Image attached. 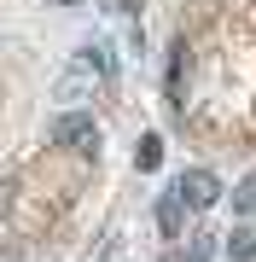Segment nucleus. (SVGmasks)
I'll list each match as a JSON object with an SVG mask.
<instances>
[{
	"mask_svg": "<svg viewBox=\"0 0 256 262\" xmlns=\"http://www.w3.org/2000/svg\"><path fill=\"white\" fill-rule=\"evenodd\" d=\"M180 70H187V47H175V58H169V105H175V111L187 105V99H180Z\"/></svg>",
	"mask_w": 256,
	"mask_h": 262,
	"instance_id": "obj_8",
	"label": "nucleus"
},
{
	"mask_svg": "<svg viewBox=\"0 0 256 262\" xmlns=\"http://www.w3.org/2000/svg\"><path fill=\"white\" fill-rule=\"evenodd\" d=\"M53 6H82V0H53Z\"/></svg>",
	"mask_w": 256,
	"mask_h": 262,
	"instance_id": "obj_12",
	"label": "nucleus"
},
{
	"mask_svg": "<svg viewBox=\"0 0 256 262\" xmlns=\"http://www.w3.org/2000/svg\"><path fill=\"white\" fill-rule=\"evenodd\" d=\"M187 262H210V239H192V251H187Z\"/></svg>",
	"mask_w": 256,
	"mask_h": 262,
	"instance_id": "obj_10",
	"label": "nucleus"
},
{
	"mask_svg": "<svg viewBox=\"0 0 256 262\" xmlns=\"http://www.w3.org/2000/svg\"><path fill=\"white\" fill-rule=\"evenodd\" d=\"M105 262H117V256H105Z\"/></svg>",
	"mask_w": 256,
	"mask_h": 262,
	"instance_id": "obj_14",
	"label": "nucleus"
},
{
	"mask_svg": "<svg viewBox=\"0 0 256 262\" xmlns=\"http://www.w3.org/2000/svg\"><path fill=\"white\" fill-rule=\"evenodd\" d=\"M157 163H163V140H157V134H140V146H134V169L152 175Z\"/></svg>",
	"mask_w": 256,
	"mask_h": 262,
	"instance_id": "obj_6",
	"label": "nucleus"
},
{
	"mask_svg": "<svg viewBox=\"0 0 256 262\" xmlns=\"http://www.w3.org/2000/svg\"><path fill=\"white\" fill-rule=\"evenodd\" d=\"M233 210H239V215H256V175H245V181H239V192H233Z\"/></svg>",
	"mask_w": 256,
	"mask_h": 262,
	"instance_id": "obj_9",
	"label": "nucleus"
},
{
	"mask_svg": "<svg viewBox=\"0 0 256 262\" xmlns=\"http://www.w3.org/2000/svg\"><path fill=\"white\" fill-rule=\"evenodd\" d=\"M175 192L187 198V210H210V204H216V198H221V181L210 175V169H180Z\"/></svg>",
	"mask_w": 256,
	"mask_h": 262,
	"instance_id": "obj_2",
	"label": "nucleus"
},
{
	"mask_svg": "<svg viewBox=\"0 0 256 262\" xmlns=\"http://www.w3.org/2000/svg\"><path fill=\"white\" fill-rule=\"evenodd\" d=\"M53 140H58V146H70L76 158H99V122H94V117H82V111H70V117H58V122H53Z\"/></svg>",
	"mask_w": 256,
	"mask_h": 262,
	"instance_id": "obj_1",
	"label": "nucleus"
},
{
	"mask_svg": "<svg viewBox=\"0 0 256 262\" xmlns=\"http://www.w3.org/2000/svg\"><path fill=\"white\" fill-rule=\"evenodd\" d=\"M192 6H204V0H192Z\"/></svg>",
	"mask_w": 256,
	"mask_h": 262,
	"instance_id": "obj_13",
	"label": "nucleus"
},
{
	"mask_svg": "<svg viewBox=\"0 0 256 262\" xmlns=\"http://www.w3.org/2000/svg\"><path fill=\"white\" fill-rule=\"evenodd\" d=\"M76 58H82V64L99 76L105 88L117 82V53H111V41H82V53H76Z\"/></svg>",
	"mask_w": 256,
	"mask_h": 262,
	"instance_id": "obj_5",
	"label": "nucleus"
},
{
	"mask_svg": "<svg viewBox=\"0 0 256 262\" xmlns=\"http://www.w3.org/2000/svg\"><path fill=\"white\" fill-rule=\"evenodd\" d=\"M99 88H105V82H99V76H94V70H87L82 58H76V64H70V70L53 82V99H64V105H82V99H94Z\"/></svg>",
	"mask_w": 256,
	"mask_h": 262,
	"instance_id": "obj_3",
	"label": "nucleus"
},
{
	"mask_svg": "<svg viewBox=\"0 0 256 262\" xmlns=\"http://www.w3.org/2000/svg\"><path fill=\"white\" fill-rule=\"evenodd\" d=\"M227 256H233V262H256V233H250V227L227 233Z\"/></svg>",
	"mask_w": 256,
	"mask_h": 262,
	"instance_id": "obj_7",
	"label": "nucleus"
},
{
	"mask_svg": "<svg viewBox=\"0 0 256 262\" xmlns=\"http://www.w3.org/2000/svg\"><path fill=\"white\" fill-rule=\"evenodd\" d=\"M157 227H163V239H180V233H187V198H180L175 187L157 198Z\"/></svg>",
	"mask_w": 256,
	"mask_h": 262,
	"instance_id": "obj_4",
	"label": "nucleus"
},
{
	"mask_svg": "<svg viewBox=\"0 0 256 262\" xmlns=\"http://www.w3.org/2000/svg\"><path fill=\"white\" fill-rule=\"evenodd\" d=\"M163 262H187V256H180V251H169V256H163Z\"/></svg>",
	"mask_w": 256,
	"mask_h": 262,
	"instance_id": "obj_11",
	"label": "nucleus"
}]
</instances>
